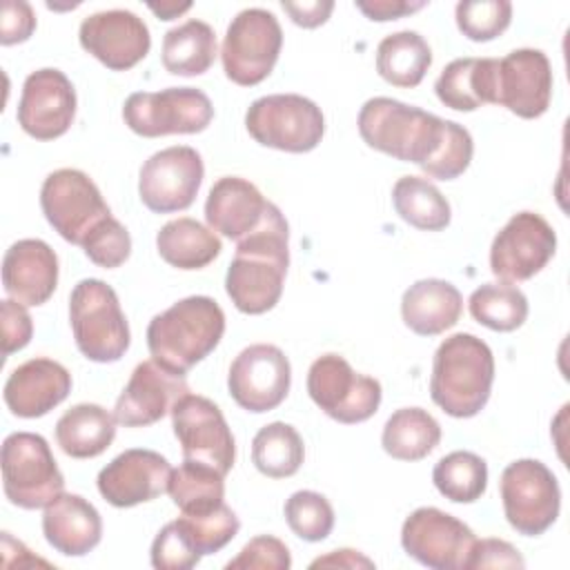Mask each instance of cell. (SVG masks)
<instances>
[{"label": "cell", "mask_w": 570, "mask_h": 570, "mask_svg": "<svg viewBox=\"0 0 570 570\" xmlns=\"http://www.w3.org/2000/svg\"><path fill=\"white\" fill-rule=\"evenodd\" d=\"M289 267V227L283 212L269 203L263 223L236 243L225 274V289L243 314L269 312L283 294Z\"/></svg>", "instance_id": "1"}, {"label": "cell", "mask_w": 570, "mask_h": 570, "mask_svg": "<svg viewBox=\"0 0 570 570\" xmlns=\"http://www.w3.org/2000/svg\"><path fill=\"white\" fill-rule=\"evenodd\" d=\"M494 356L485 341L459 332L441 341L432 358L430 396L454 419L476 416L492 392Z\"/></svg>", "instance_id": "2"}, {"label": "cell", "mask_w": 570, "mask_h": 570, "mask_svg": "<svg viewBox=\"0 0 570 570\" xmlns=\"http://www.w3.org/2000/svg\"><path fill=\"white\" fill-rule=\"evenodd\" d=\"M225 334V312L212 296H187L147 325V347L163 367L187 374L209 356Z\"/></svg>", "instance_id": "3"}, {"label": "cell", "mask_w": 570, "mask_h": 570, "mask_svg": "<svg viewBox=\"0 0 570 570\" xmlns=\"http://www.w3.org/2000/svg\"><path fill=\"white\" fill-rule=\"evenodd\" d=\"M356 125L367 147L419 167L436 154L445 134L443 118L387 96L365 100Z\"/></svg>", "instance_id": "4"}, {"label": "cell", "mask_w": 570, "mask_h": 570, "mask_svg": "<svg viewBox=\"0 0 570 570\" xmlns=\"http://www.w3.org/2000/svg\"><path fill=\"white\" fill-rule=\"evenodd\" d=\"M69 323L76 347L94 363H116L131 343L118 294L100 278H82L69 294Z\"/></svg>", "instance_id": "5"}, {"label": "cell", "mask_w": 570, "mask_h": 570, "mask_svg": "<svg viewBox=\"0 0 570 570\" xmlns=\"http://www.w3.org/2000/svg\"><path fill=\"white\" fill-rule=\"evenodd\" d=\"M249 136L263 145L289 154H307L325 134L321 107L298 94H272L256 98L245 114Z\"/></svg>", "instance_id": "6"}, {"label": "cell", "mask_w": 570, "mask_h": 570, "mask_svg": "<svg viewBox=\"0 0 570 570\" xmlns=\"http://www.w3.org/2000/svg\"><path fill=\"white\" fill-rule=\"evenodd\" d=\"M2 488L7 499L22 510L49 505L65 492V476L45 436L13 432L2 441Z\"/></svg>", "instance_id": "7"}, {"label": "cell", "mask_w": 570, "mask_h": 570, "mask_svg": "<svg viewBox=\"0 0 570 570\" xmlns=\"http://www.w3.org/2000/svg\"><path fill=\"white\" fill-rule=\"evenodd\" d=\"M503 514L523 537H539L559 517L561 488L552 470L537 459L508 463L499 481Z\"/></svg>", "instance_id": "8"}, {"label": "cell", "mask_w": 570, "mask_h": 570, "mask_svg": "<svg viewBox=\"0 0 570 570\" xmlns=\"http://www.w3.org/2000/svg\"><path fill=\"white\" fill-rule=\"evenodd\" d=\"M281 47L283 29L276 16L261 7L243 9L232 18L223 38V71L232 82L254 87L272 73Z\"/></svg>", "instance_id": "9"}, {"label": "cell", "mask_w": 570, "mask_h": 570, "mask_svg": "<svg viewBox=\"0 0 570 570\" xmlns=\"http://www.w3.org/2000/svg\"><path fill=\"white\" fill-rule=\"evenodd\" d=\"M214 118L212 100L196 87H167L160 91H136L122 105L125 125L142 136L200 134Z\"/></svg>", "instance_id": "10"}, {"label": "cell", "mask_w": 570, "mask_h": 570, "mask_svg": "<svg viewBox=\"0 0 570 570\" xmlns=\"http://www.w3.org/2000/svg\"><path fill=\"white\" fill-rule=\"evenodd\" d=\"M307 394L330 419L345 425L374 416L383 399L381 383L354 372L341 354H323L309 365Z\"/></svg>", "instance_id": "11"}, {"label": "cell", "mask_w": 570, "mask_h": 570, "mask_svg": "<svg viewBox=\"0 0 570 570\" xmlns=\"http://www.w3.org/2000/svg\"><path fill=\"white\" fill-rule=\"evenodd\" d=\"M40 207L47 223L71 245H82L85 236L111 214L96 183L71 167L56 169L45 178Z\"/></svg>", "instance_id": "12"}, {"label": "cell", "mask_w": 570, "mask_h": 570, "mask_svg": "<svg viewBox=\"0 0 570 570\" xmlns=\"http://www.w3.org/2000/svg\"><path fill=\"white\" fill-rule=\"evenodd\" d=\"M171 428L180 443L183 459L205 463L223 476L236 459L234 434L220 407L200 394H185L171 407Z\"/></svg>", "instance_id": "13"}, {"label": "cell", "mask_w": 570, "mask_h": 570, "mask_svg": "<svg viewBox=\"0 0 570 570\" xmlns=\"http://www.w3.org/2000/svg\"><path fill=\"white\" fill-rule=\"evenodd\" d=\"M200 154L187 145H174L151 154L138 174V196L154 214L187 209L203 183Z\"/></svg>", "instance_id": "14"}, {"label": "cell", "mask_w": 570, "mask_h": 570, "mask_svg": "<svg viewBox=\"0 0 570 570\" xmlns=\"http://www.w3.org/2000/svg\"><path fill=\"white\" fill-rule=\"evenodd\" d=\"M474 541V532L463 521L432 505L410 512L401 528L405 554L432 570H465Z\"/></svg>", "instance_id": "15"}, {"label": "cell", "mask_w": 570, "mask_h": 570, "mask_svg": "<svg viewBox=\"0 0 570 570\" xmlns=\"http://www.w3.org/2000/svg\"><path fill=\"white\" fill-rule=\"evenodd\" d=\"M557 252L552 225L534 212L514 214L490 245V269L503 283H521L539 274Z\"/></svg>", "instance_id": "16"}, {"label": "cell", "mask_w": 570, "mask_h": 570, "mask_svg": "<svg viewBox=\"0 0 570 570\" xmlns=\"http://www.w3.org/2000/svg\"><path fill=\"white\" fill-rule=\"evenodd\" d=\"M292 385V365L285 352L272 343L245 347L229 365V396L247 412L276 410Z\"/></svg>", "instance_id": "17"}, {"label": "cell", "mask_w": 570, "mask_h": 570, "mask_svg": "<svg viewBox=\"0 0 570 570\" xmlns=\"http://www.w3.org/2000/svg\"><path fill=\"white\" fill-rule=\"evenodd\" d=\"M76 116V89L71 80L56 67L31 71L24 78L18 125L36 140H53L67 134Z\"/></svg>", "instance_id": "18"}, {"label": "cell", "mask_w": 570, "mask_h": 570, "mask_svg": "<svg viewBox=\"0 0 570 570\" xmlns=\"http://www.w3.org/2000/svg\"><path fill=\"white\" fill-rule=\"evenodd\" d=\"M80 47L111 71L136 67L151 47L149 27L127 9H107L87 16L78 29Z\"/></svg>", "instance_id": "19"}, {"label": "cell", "mask_w": 570, "mask_h": 570, "mask_svg": "<svg viewBox=\"0 0 570 570\" xmlns=\"http://www.w3.org/2000/svg\"><path fill=\"white\" fill-rule=\"evenodd\" d=\"M169 461L154 450L131 448L120 452L98 472V492L114 508H134L167 492Z\"/></svg>", "instance_id": "20"}, {"label": "cell", "mask_w": 570, "mask_h": 570, "mask_svg": "<svg viewBox=\"0 0 570 570\" xmlns=\"http://www.w3.org/2000/svg\"><path fill=\"white\" fill-rule=\"evenodd\" d=\"M552 98V67L541 49H514L497 67V105L532 120L548 111Z\"/></svg>", "instance_id": "21"}, {"label": "cell", "mask_w": 570, "mask_h": 570, "mask_svg": "<svg viewBox=\"0 0 570 570\" xmlns=\"http://www.w3.org/2000/svg\"><path fill=\"white\" fill-rule=\"evenodd\" d=\"M187 392L185 374H176L149 358L134 367L116 401L114 416L125 428H147L171 414L176 401Z\"/></svg>", "instance_id": "22"}, {"label": "cell", "mask_w": 570, "mask_h": 570, "mask_svg": "<svg viewBox=\"0 0 570 570\" xmlns=\"http://www.w3.org/2000/svg\"><path fill=\"white\" fill-rule=\"evenodd\" d=\"M71 392L69 370L53 358H29L4 383V403L20 419H38L60 405Z\"/></svg>", "instance_id": "23"}, {"label": "cell", "mask_w": 570, "mask_h": 570, "mask_svg": "<svg viewBox=\"0 0 570 570\" xmlns=\"http://www.w3.org/2000/svg\"><path fill=\"white\" fill-rule=\"evenodd\" d=\"M58 285V256L40 238L16 240L2 258V287L24 307L42 305Z\"/></svg>", "instance_id": "24"}, {"label": "cell", "mask_w": 570, "mask_h": 570, "mask_svg": "<svg viewBox=\"0 0 570 570\" xmlns=\"http://www.w3.org/2000/svg\"><path fill=\"white\" fill-rule=\"evenodd\" d=\"M267 207L269 200L254 183L240 176H223L207 194L205 220L214 232L238 243L263 223Z\"/></svg>", "instance_id": "25"}, {"label": "cell", "mask_w": 570, "mask_h": 570, "mask_svg": "<svg viewBox=\"0 0 570 570\" xmlns=\"http://www.w3.org/2000/svg\"><path fill=\"white\" fill-rule=\"evenodd\" d=\"M47 543L65 557H85L102 539L100 512L80 494L60 492L42 514Z\"/></svg>", "instance_id": "26"}, {"label": "cell", "mask_w": 570, "mask_h": 570, "mask_svg": "<svg viewBox=\"0 0 570 570\" xmlns=\"http://www.w3.org/2000/svg\"><path fill=\"white\" fill-rule=\"evenodd\" d=\"M463 312L461 292L443 278H421L401 298L403 323L419 336H439L454 327Z\"/></svg>", "instance_id": "27"}, {"label": "cell", "mask_w": 570, "mask_h": 570, "mask_svg": "<svg viewBox=\"0 0 570 570\" xmlns=\"http://www.w3.org/2000/svg\"><path fill=\"white\" fill-rule=\"evenodd\" d=\"M497 58H456L448 62L434 82L436 98L454 111L497 105Z\"/></svg>", "instance_id": "28"}, {"label": "cell", "mask_w": 570, "mask_h": 570, "mask_svg": "<svg viewBox=\"0 0 570 570\" xmlns=\"http://www.w3.org/2000/svg\"><path fill=\"white\" fill-rule=\"evenodd\" d=\"M116 416L98 403H78L56 423V443L71 459H94L116 439Z\"/></svg>", "instance_id": "29"}, {"label": "cell", "mask_w": 570, "mask_h": 570, "mask_svg": "<svg viewBox=\"0 0 570 570\" xmlns=\"http://www.w3.org/2000/svg\"><path fill=\"white\" fill-rule=\"evenodd\" d=\"M156 249L171 267L203 269L220 254L223 243L212 227H205L196 218L180 216L158 229Z\"/></svg>", "instance_id": "30"}, {"label": "cell", "mask_w": 570, "mask_h": 570, "mask_svg": "<svg viewBox=\"0 0 570 570\" xmlns=\"http://www.w3.org/2000/svg\"><path fill=\"white\" fill-rule=\"evenodd\" d=\"M432 65V49L416 31L403 29L385 36L376 47V71L392 87L421 85Z\"/></svg>", "instance_id": "31"}, {"label": "cell", "mask_w": 570, "mask_h": 570, "mask_svg": "<svg viewBox=\"0 0 570 570\" xmlns=\"http://www.w3.org/2000/svg\"><path fill=\"white\" fill-rule=\"evenodd\" d=\"M218 53L216 33L203 20H187L163 38V67L174 76H200L209 71Z\"/></svg>", "instance_id": "32"}, {"label": "cell", "mask_w": 570, "mask_h": 570, "mask_svg": "<svg viewBox=\"0 0 570 570\" xmlns=\"http://www.w3.org/2000/svg\"><path fill=\"white\" fill-rule=\"evenodd\" d=\"M441 441L439 421L423 407H401L383 425L381 445L399 461H421Z\"/></svg>", "instance_id": "33"}, {"label": "cell", "mask_w": 570, "mask_h": 570, "mask_svg": "<svg viewBox=\"0 0 570 570\" xmlns=\"http://www.w3.org/2000/svg\"><path fill=\"white\" fill-rule=\"evenodd\" d=\"M392 205L407 225L423 232H441L452 220L448 198L428 178L401 176L392 187Z\"/></svg>", "instance_id": "34"}, {"label": "cell", "mask_w": 570, "mask_h": 570, "mask_svg": "<svg viewBox=\"0 0 570 570\" xmlns=\"http://www.w3.org/2000/svg\"><path fill=\"white\" fill-rule=\"evenodd\" d=\"M303 459V439L289 423H267L252 439V461L256 470L269 479H287L296 474Z\"/></svg>", "instance_id": "35"}, {"label": "cell", "mask_w": 570, "mask_h": 570, "mask_svg": "<svg viewBox=\"0 0 570 570\" xmlns=\"http://www.w3.org/2000/svg\"><path fill=\"white\" fill-rule=\"evenodd\" d=\"M223 479L225 476L218 470L183 459V463L171 470L167 492L183 514H203L225 503Z\"/></svg>", "instance_id": "36"}, {"label": "cell", "mask_w": 570, "mask_h": 570, "mask_svg": "<svg viewBox=\"0 0 570 570\" xmlns=\"http://www.w3.org/2000/svg\"><path fill=\"white\" fill-rule=\"evenodd\" d=\"M470 314L494 332H514L528 318V298L512 283H483L470 294Z\"/></svg>", "instance_id": "37"}, {"label": "cell", "mask_w": 570, "mask_h": 570, "mask_svg": "<svg viewBox=\"0 0 570 570\" xmlns=\"http://www.w3.org/2000/svg\"><path fill=\"white\" fill-rule=\"evenodd\" d=\"M434 488L454 503H474L488 488V463L468 450L441 456L432 470Z\"/></svg>", "instance_id": "38"}, {"label": "cell", "mask_w": 570, "mask_h": 570, "mask_svg": "<svg viewBox=\"0 0 570 570\" xmlns=\"http://www.w3.org/2000/svg\"><path fill=\"white\" fill-rule=\"evenodd\" d=\"M285 521L289 530L309 543L323 541L334 528V508L332 503L314 490H298L285 501Z\"/></svg>", "instance_id": "39"}, {"label": "cell", "mask_w": 570, "mask_h": 570, "mask_svg": "<svg viewBox=\"0 0 570 570\" xmlns=\"http://www.w3.org/2000/svg\"><path fill=\"white\" fill-rule=\"evenodd\" d=\"M459 31L474 42L499 38L512 20V4L508 0H461L454 9Z\"/></svg>", "instance_id": "40"}, {"label": "cell", "mask_w": 570, "mask_h": 570, "mask_svg": "<svg viewBox=\"0 0 570 570\" xmlns=\"http://www.w3.org/2000/svg\"><path fill=\"white\" fill-rule=\"evenodd\" d=\"M178 521L200 554H214L223 550L240 530V521L227 503H220L212 512L183 514Z\"/></svg>", "instance_id": "41"}, {"label": "cell", "mask_w": 570, "mask_h": 570, "mask_svg": "<svg viewBox=\"0 0 570 570\" xmlns=\"http://www.w3.org/2000/svg\"><path fill=\"white\" fill-rule=\"evenodd\" d=\"M472 154H474V142L470 131L454 120H445V134L439 149L421 169L430 178L454 180L470 167Z\"/></svg>", "instance_id": "42"}, {"label": "cell", "mask_w": 570, "mask_h": 570, "mask_svg": "<svg viewBox=\"0 0 570 570\" xmlns=\"http://www.w3.org/2000/svg\"><path fill=\"white\" fill-rule=\"evenodd\" d=\"M80 247L94 265L114 269V267H120L129 258L131 236H129L127 227L109 214L85 236Z\"/></svg>", "instance_id": "43"}, {"label": "cell", "mask_w": 570, "mask_h": 570, "mask_svg": "<svg viewBox=\"0 0 570 570\" xmlns=\"http://www.w3.org/2000/svg\"><path fill=\"white\" fill-rule=\"evenodd\" d=\"M200 557L178 519L165 523L151 541L149 559L158 570H189L198 566Z\"/></svg>", "instance_id": "44"}, {"label": "cell", "mask_w": 570, "mask_h": 570, "mask_svg": "<svg viewBox=\"0 0 570 570\" xmlns=\"http://www.w3.org/2000/svg\"><path fill=\"white\" fill-rule=\"evenodd\" d=\"M292 566L289 548L272 534H258L249 539L243 550L227 561V570H287Z\"/></svg>", "instance_id": "45"}, {"label": "cell", "mask_w": 570, "mask_h": 570, "mask_svg": "<svg viewBox=\"0 0 570 570\" xmlns=\"http://www.w3.org/2000/svg\"><path fill=\"white\" fill-rule=\"evenodd\" d=\"M2 316V356H11L13 352L29 345L33 334V323L27 307L13 298H4L0 303Z\"/></svg>", "instance_id": "46"}, {"label": "cell", "mask_w": 570, "mask_h": 570, "mask_svg": "<svg viewBox=\"0 0 570 570\" xmlns=\"http://www.w3.org/2000/svg\"><path fill=\"white\" fill-rule=\"evenodd\" d=\"M525 561L519 554V550L503 541V539H476L470 557L465 561V570H474V568H523Z\"/></svg>", "instance_id": "47"}, {"label": "cell", "mask_w": 570, "mask_h": 570, "mask_svg": "<svg viewBox=\"0 0 570 570\" xmlns=\"http://www.w3.org/2000/svg\"><path fill=\"white\" fill-rule=\"evenodd\" d=\"M33 29H36V13H33L29 2H24V0H7L2 4L0 42L4 47L29 40Z\"/></svg>", "instance_id": "48"}, {"label": "cell", "mask_w": 570, "mask_h": 570, "mask_svg": "<svg viewBox=\"0 0 570 570\" xmlns=\"http://www.w3.org/2000/svg\"><path fill=\"white\" fill-rule=\"evenodd\" d=\"M281 7L292 18V22L303 27V29L321 27L323 22H327V18L334 11V2L332 0H303V2L283 0Z\"/></svg>", "instance_id": "49"}, {"label": "cell", "mask_w": 570, "mask_h": 570, "mask_svg": "<svg viewBox=\"0 0 570 570\" xmlns=\"http://www.w3.org/2000/svg\"><path fill=\"white\" fill-rule=\"evenodd\" d=\"M354 4L365 18L376 22L399 20L425 7V2H405V0H356Z\"/></svg>", "instance_id": "50"}, {"label": "cell", "mask_w": 570, "mask_h": 570, "mask_svg": "<svg viewBox=\"0 0 570 570\" xmlns=\"http://www.w3.org/2000/svg\"><path fill=\"white\" fill-rule=\"evenodd\" d=\"M318 566H341V568H374V561L363 557L358 550L352 548H341V550H332L325 557H318L309 563V568H318Z\"/></svg>", "instance_id": "51"}, {"label": "cell", "mask_w": 570, "mask_h": 570, "mask_svg": "<svg viewBox=\"0 0 570 570\" xmlns=\"http://www.w3.org/2000/svg\"><path fill=\"white\" fill-rule=\"evenodd\" d=\"M160 20H174V18H178L180 13H185L189 7H191V2H183V4H178V2H160V4H147Z\"/></svg>", "instance_id": "52"}]
</instances>
